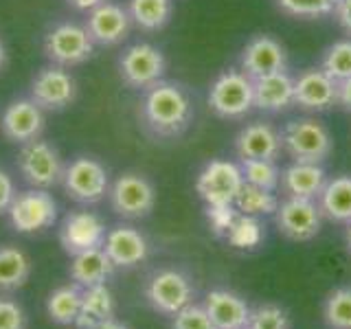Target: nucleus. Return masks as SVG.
<instances>
[{
  "mask_svg": "<svg viewBox=\"0 0 351 329\" xmlns=\"http://www.w3.org/2000/svg\"><path fill=\"white\" fill-rule=\"evenodd\" d=\"M130 20L143 31H158L171 20L173 0H130Z\"/></svg>",
  "mask_w": 351,
  "mask_h": 329,
  "instance_id": "cd10ccee",
  "label": "nucleus"
},
{
  "mask_svg": "<svg viewBox=\"0 0 351 329\" xmlns=\"http://www.w3.org/2000/svg\"><path fill=\"white\" fill-rule=\"evenodd\" d=\"M239 211L235 204H217V206H206V222L211 226L215 235H226L228 228L233 226L235 217Z\"/></svg>",
  "mask_w": 351,
  "mask_h": 329,
  "instance_id": "4c0bfd02",
  "label": "nucleus"
},
{
  "mask_svg": "<svg viewBox=\"0 0 351 329\" xmlns=\"http://www.w3.org/2000/svg\"><path fill=\"white\" fill-rule=\"evenodd\" d=\"M283 151L294 162H318L321 164L334 149L329 130L318 119H292L281 130Z\"/></svg>",
  "mask_w": 351,
  "mask_h": 329,
  "instance_id": "f03ea898",
  "label": "nucleus"
},
{
  "mask_svg": "<svg viewBox=\"0 0 351 329\" xmlns=\"http://www.w3.org/2000/svg\"><path fill=\"white\" fill-rule=\"evenodd\" d=\"M338 0H277L283 14L294 18H323L334 14Z\"/></svg>",
  "mask_w": 351,
  "mask_h": 329,
  "instance_id": "f704fd0d",
  "label": "nucleus"
},
{
  "mask_svg": "<svg viewBox=\"0 0 351 329\" xmlns=\"http://www.w3.org/2000/svg\"><path fill=\"white\" fill-rule=\"evenodd\" d=\"M323 316L329 329H351V288H338L327 296Z\"/></svg>",
  "mask_w": 351,
  "mask_h": 329,
  "instance_id": "72a5a7b5",
  "label": "nucleus"
},
{
  "mask_svg": "<svg viewBox=\"0 0 351 329\" xmlns=\"http://www.w3.org/2000/svg\"><path fill=\"white\" fill-rule=\"evenodd\" d=\"M241 173L244 182L261 189L274 191L281 184V169L277 167V160H241Z\"/></svg>",
  "mask_w": 351,
  "mask_h": 329,
  "instance_id": "473e14b6",
  "label": "nucleus"
},
{
  "mask_svg": "<svg viewBox=\"0 0 351 329\" xmlns=\"http://www.w3.org/2000/svg\"><path fill=\"white\" fill-rule=\"evenodd\" d=\"M18 169L33 189H51L62 182L64 164L60 151L51 143L36 138L22 145L18 154Z\"/></svg>",
  "mask_w": 351,
  "mask_h": 329,
  "instance_id": "0eeeda50",
  "label": "nucleus"
},
{
  "mask_svg": "<svg viewBox=\"0 0 351 329\" xmlns=\"http://www.w3.org/2000/svg\"><path fill=\"white\" fill-rule=\"evenodd\" d=\"M263 237H266V233H263V226L259 222V217L244 215V213H239L235 217L233 226H230L228 233H226L228 244L233 248H239V250L257 248L263 241Z\"/></svg>",
  "mask_w": 351,
  "mask_h": 329,
  "instance_id": "7c9ffc66",
  "label": "nucleus"
},
{
  "mask_svg": "<svg viewBox=\"0 0 351 329\" xmlns=\"http://www.w3.org/2000/svg\"><path fill=\"white\" fill-rule=\"evenodd\" d=\"M0 130L9 141L20 145L36 141L44 130V110L31 97L14 99L0 117Z\"/></svg>",
  "mask_w": 351,
  "mask_h": 329,
  "instance_id": "2eb2a0df",
  "label": "nucleus"
},
{
  "mask_svg": "<svg viewBox=\"0 0 351 329\" xmlns=\"http://www.w3.org/2000/svg\"><path fill=\"white\" fill-rule=\"evenodd\" d=\"M114 312H117V303L108 285L106 283L90 285V288L82 290V305H80V314H77L75 327L95 329L97 325L114 318Z\"/></svg>",
  "mask_w": 351,
  "mask_h": 329,
  "instance_id": "b1692460",
  "label": "nucleus"
},
{
  "mask_svg": "<svg viewBox=\"0 0 351 329\" xmlns=\"http://www.w3.org/2000/svg\"><path fill=\"white\" fill-rule=\"evenodd\" d=\"M235 151L239 160H277L283 151L281 132L263 121H255L239 130L235 136Z\"/></svg>",
  "mask_w": 351,
  "mask_h": 329,
  "instance_id": "6ab92c4d",
  "label": "nucleus"
},
{
  "mask_svg": "<svg viewBox=\"0 0 351 329\" xmlns=\"http://www.w3.org/2000/svg\"><path fill=\"white\" fill-rule=\"evenodd\" d=\"M208 106L222 119H241L255 108L252 80L241 71H224L208 88Z\"/></svg>",
  "mask_w": 351,
  "mask_h": 329,
  "instance_id": "7ed1b4c3",
  "label": "nucleus"
},
{
  "mask_svg": "<svg viewBox=\"0 0 351 329\" xmlns=\"http://www.w3.org/2000/svg\"><path fill=\"white\" fill-rule=\"evenodd\" d=\"M95 51V42L88 36L86 27L77 22H60L44 38V53L58 66L84 64Z\"/></svg>",
  "mask_w": 351,
  "mask_h": 329,
  "instance_id": "9d476101",
  "label": "nucleus"
},
{
  "mask_svg": "<svg viewBox=\"0 0 351 329\" xmlns=\"http://www.w3.org/2000/svg\"><path fill=\"white\" fill-rule=\"evenodd\" d=\"M82 290L77 283L62 285V288L53 290L47 299V312L53 323L58 325H75L77 314H80L82 305Z\"/></svg>",
  "mask_w": 351,
  "mask_h": 329,
  "instance_id": "c85d7f7f",
  "label": "nucleus"
},
{
  "mask_svg": "<svg viewBox=\"0 0 351 329\" xmlns=\"http://www.w3.org/2000/svg\"><path fill=\"white\" fill-rule=\"evenodd\" d=\"M104 250L114 268H132L147 259V239L132 226H114L106 233Z\"/></svg>",
  "mask_w": 351,
  "mask_h": 329,
  "instance_id": "aec40b11",
  "label": "nucleus"
},
{
  "mask_svg": "<svg viewBox=\"0 0 351 329\" xmlns=\"http://www.w3.org/2000/svg\"><path fill=\"white\" fill-rule=\"evenodd\" d=\"M347 246L351 250V222H347Z\"/></svg>",
  "mask_w": 351,
  "mask_h": 329,
  "instance_id": "49530a36",
  "label": "nucleus"
},
{
  "mask_svg": "<svg viewBox=\"0 0 351 329\" xmlns=\"http://www.w3.org/2000/svg\"><path fill=\"white\" fill-rule=\"evenodd\" d=\"M71 279L80 288H90V285L106 283L108 277H112L114 263L110 261L108 252L101 248H90L84 252H77L71 259Z\"/></svg>",
  "mask_w": 351,
  "mask_h": 329,
  "instance_id": "393cba45",
  "label": "nucleus"
},
{
  "mask_svg": "<svg viewBox=\"0 0 351 329\" xmlns=\"http://www.w3.org/2000/svg\"><path fill=\"white\" fill-rule=\"evenodd\" d=\"M338 106L351 112V77L345 82H338Z\"/></svg>",
  "mask_w": 351,
  "mask_h": 329,
  "instance_id": "79ce46f5",
  "label": "nucleus"
},
{
  "mask_svg": "<svg viewBox=\"0 0 351 329\" xmlns=\"http://www.w3.org/2000/svg\"><path fill=\"white\" fill-rule=\"evenodd\" d=\"M274 217H277L279 230L292 241H310L318 235L323 222L318 204L314 200H305V197H288L279 204Z\"/></svg>",
  "mask_w": 351,
  "mask_h": 329,
  "instance_id": "ddd939ff",
  "label": "nucleus"
},
{
  "mask_svg": "<svg viewBox=\"0 0 351 329\" xmlns=\"http://www.w3.org/2000/svg\"><path fill=\"white\" fill-rule=\"evenodd\" d=\"M318 208L332 222H351V175L327 180L318 195Z\"/></svg>",
  "mask_w": 351,
  "mask_h": 329,
  "instance_id": "a878e982",
  "label": "nucleus"
},
{
  "mask_svg": "<svg viewBox=\"0 0 351 329\" xmlns=\"http://www.w3.org/2000/svg\"><path fill=\"white\" fill-rule=\"evenodd\" d=\"M325 169L318 162H294L281 171V186L288 197L314 200L325 186Z\"/></svg>",
  "mask_w": 351,
  "mask_h": 329,
  "instance_id": "5701e85b",
  "label": "nucleus"
},
{
  "mask_svg": "<svg viewBox=\"0 0 351 329\" xmlns=\"http://www.w3.org/2000/svg\"><path fill=\"white\" fill-rule=\"evenodd\" d=\"M334 18L340 27H343L351 36V0H338L334 7Z\"/></svg>",
  "mask_w": 351,
  "mask_h": 329,
  "instance_id": "a19ab883",
  "label": "nucleus"
},
{
  "mask_svg": "<svg viewBox=\"0 0 351 329\" xmlns=\"http://www.w3.org/2000/svg\"><path fill=\"white\" fill-rule=\"evenodd\" d=\"M246 329H290V321L281 307L261 305L250 312Z\"/></svg>",
  "mask_w": 351,
  "mask_h": 329,
  "instance_id": "c9c22d12",
  "label": "nucleus"
},
{
  "mask_svg": "<svg viewBox=\"0 0 351 329\" xmlns=\"http://www.w3.org/2000/svg\"><path fill=\"white\" fill-rule=\"evenodd\" d=\"M252 97L261 112H281L294 106V77L288 71L257 77L252 80Z\"/></svg>",
  "mask_w": 351,
  "mask_h": 329,
  "instance_id": "412c9836",
  "label": "nucleus"
},
{
  "mask_svg": "<svg viewBox=\"0 0 351 329\" xmlns=\"http://www.w3.org/2000/svg\"><path fill=\"white\" fill-rule=\"evenodd\" d=\"M62 184L75 202L97 204L101 202L110 191L108 169L97 158L77 156L64 167Z\"/></svg>",
  "mask_w": 351,
  "mask_h": 329,
  "instance_id": "39448f33",
  "label": "nucleus"
},
{
  "mask_svg": "<svg viewBox=\"0 0 351 329\" xmlns=\"http://www.w3.org/2000/svg\"><path fill=\"white\" fill-rule=\"evenodd\" d=\"M145 125L158 136H178L193 119V101L180 84L158 82L145 90L141 103Z\"/></svg>",
  "mask_w": 351,
  "mask_h": 329,
  "instance_id": "f257e3e1",
  "label": "nucleus"
},
{
  "mask_svg": "<svg viewBox=\"0 0 351 329\" xmlns=\"http://www.w3.org/2000/svg\"><path fill=\"white\" fill-rule=\"evenodd\" d=\"M167 71V60L160 49L149 42H136L128 47L119 58V75L125 86L136 88V90H147V88L162 82V75Z\"/></svg>",
  "mask_w": 351,
  "mask_h": 329,
  "instance_id": "20e7f679",
  "label": "nucleus"
},
{
  "mask_svg": "<svg viewBox=\"0 0 351 329\" xmlns=\"http://www.w3.org/2000/svg\"><path fill=\"white\" fill-rule=\"evenodd\" d=\"M110 204L114 213H119L125 219H141L152 213L156 204V191L154 184L143 173H121L119 178L110 184Z\"/></svg>",
  "mask_w": 351,
  "mask_h": 329,
  "instance_id": "6e6552de",
  "label": "nucleus"
},
{
  "mask_svg": "<svg viewBox=\"0 0 351 329\" xmlns=\"http://www.w3.org/2000/svg\"><path fill=\"white\" fill-rule=\"evenodd\" d=\"M106 224L104 219L90 211H75L64 217L60 228V244L69 255L101 248L106 239Z\"/></svg>",
  "mask_w": 351,
  "mask_h": 329,
  "instance_id": "4468645a",
  "label": "nucleus"
},
{
  "mask_svg": "<svg viewBox=\"0 0 351 329\" xmlns=\"http://www.w3.org/2000/svg\"><path fill=\"white\" fill-rule=\"evenodd\" d=\"M0 329H27L25 310L9 299H0Z\"/></svg>",
  "mask_w": 351,
  "mask_h": 329,
  "instance_id": "58836bf2",
  "label": "nucleus"
},
{
  "mask_svg": "<svg viewBox=\"0 0 351 329\" xmlns=\"http://www.w3.org/2000/svg\"><path fill=\"white\" fill-rule=\"evenodd\" d=\"M321 69L332 77L336 84L349 80L351 77V38L338 40L325 51Z\"/></svg>",
  "mask_w": 351,
  "mask_h": 329,
  "instance_id": "2f4dec72",
  "label": "nucleus"
},
{
  "mask_svg": "<svg viewBox=\"0 0 351 329\" xmlns=\"http://www.w3.org/2000/svg\"><path fill=\"white\" fill-rule=\"evenodd\" d=\"M130 25H132V20H130L128 9H123L117 3L104 0L101 5H97L95 9L88 11V20L84 27L95 44L112 47V44H119L128 38Z\"/></svg>",
  "mask_w": 351,
  "mask_h": 329,
  "instance_id": "f3484780",
  "label": "nucleus"
},
{
  "mask_svg": "<svg viewBox=\"0 0 351 329\" xmlns=\"http://www.w3.org/2000/svg\"><path fill=\"white\" fill-rule=\"evenodd\" d=\"M95 329H130V327L123 325V323H119V321H114V318H110V321H106V323H101V325H97Z\"/></svg>",
  "mask_w": 351,
  "mask_h": 329,
  "instance_id": "c03bdc74",
  "label": "nucleus"
},
{
  "mask_svg": "<svg viewBox=\"0 0 351 329\" xmlns=\"http://www.w3.org/2000/svg\"><path fill=\"white\" fill-rule=\"evenodd\" d=\"M204 310L211 316L215 329H246L250 307L244 299L228 290H213L206 294Z\"/></svg>",
  "mask_w": 351,
  "mask_h": 329,
  "instance_id": "4be33fe9",
  "label": "nucleus"
},
{
  "mask_svg": "<svg viewBox=\"0 0 351 329\" xmlns=\"http://www.w3.org/2000/svg\"><path fill=\"white\" fill-rule=\"evenodd\" d=\"M235 208L239 213L244 215H272L277 213L279 208V200L274 191H268V189H261V186H252V184H246L241 186V191L237 193L235 197Z\"/></svg>",
  "mask_w": 351,
  "mask_h": 329,
  "instance_id": "c756f323",
  "label": "nucleus"
},
{
  "mask_svg": "<svg viewBox=\"0 0 351 329\" xmlns=\"http://www.w3.org/2000/svg\"><path fill=\"white\" fill-rule=\"evenodd\" d=\"M69 5H73L75 9H80V11H90L95 9L97 5H101L104 0H66Z\"/></svg>",
  "mask_w": 351,
  "mask_h": 329,
  "instance_id": "37998d69",
  "label": "nucleus"
},
{
  "mask_svg": "<svg viewBox=\"0 0 351 329\" xmlns=\"http://www.w3.org/2000/svg\"><path fill=\"white\" fill-rule=\"evenodd\" d=\"M244 186V173L237 162L230 160H211L197 173L195 191L206 206L235 204V197Z\"/></svg>",
  "mask_w": 351,
  "mask_h": 329,
  "instance_id": "1a4fd4ad",
  "label": "nucleus"
},
{
  "mask_svg": "<svg viewBox=\"0 0 351 329\" xmlns=\"http://www.w3.org/2000/svg\"><path fill=\"white\" fill-rule=\"evenodd\" d=\"M285 66H288V53H285L279 40L270 36L252 38L239 58V71L246 73L250 80L285 71Z\"/></svg>",
  "mask_w": 351,
  "mask_h": 329,
  "instance_id": "a211bd4d",
  "label": "nucleus"
},
{
  "mask_svg": "<svg viewBox=\"0 0 351 329\" xmlns=\"http://www.w3.org/2000/svg\"><path fill=\"white\" fill-rule=\"evenodd\" d=\"M31 277V259L16 246H0V292L22 288Z\"/></svg>",
  "mask_w": 351,
  "mask_h": 329,
  "instance_id": "bb28decb",
  "label": "nucleus"
},
{
  "mask_svg": "<svg viewBox=\"0 0 351 329\" xmlns=\"http://www.w3.org/2000/svg\"><path fill=\"white\" fill-rule=\"evenodd\" d=\"M5 66H7V49H5L3 40H0V71H3Z\"/></svg>",
  "mask_w": 351,
  "mask_h": 329,
  "instance_id": "a18cd8bd",
  "label": "nucleus"
},
{
  "mask_svg": "<svg viewBox=\"0 0 351 329\" xmlns=\"http://www.w3.org/2000/svg\"><path fill=\"white\" fill-rule=\"evenodd\" d=\"M77 97V82L64 66H47L31 80V99L42 110H58L69 108Z\"/></svg>",
  "mask_w": 351,
  "mask_h": 329,
  "instance_id": "9b49d317",
  "label": "nucleus"
},
{
  "mask_svg": "<svg viewBox=\"0 0 351 329\" xmlns=\"http://www.w3.org/2000/svg\"><path fill=\"white\" fill-rule=\"evenodd\" d=\"M16 197V184H14V178L5 171L0 169V213H7L11 202H14Z\"/></svg>",
  "mask_w": 351,
  "mask_h": 329,
  "instance_id": "ea45409f",
  "label": "nucleus"
},
{
  "mask_svg": "<svg viewBox=\"0 0 351 329\" xmlns=\"http://www.w3.org/2000/svg\"><path fill=\"white\" fill-rule=\"evenodd\" d=\"M338 103V84L323 69H307L294 77V106L325 112Z\"/></svg>",
  "mask_w": 351,
  "mask_h": 329,
  "instance_id": "dca6fc26",
  "label": "nucleus"
},
{
  "mask_svg": "<svg viewBox=\"0 0 351 329\" xmlns=\"http://www.w3.org/2000/svg\"><path fill=\"white\" fill-rule=\"evenodd\" d=\"M145 296L149 305L165 316H176L193 299L189 279L178 270H160L147 281Z\"/></svg>",
  "mask_w": 351,
  "mask_h": 329,
  "instance_id": "f8f14e48",
  "label": "nucleus"
},
{
  "mask_svg": "<svg viewBox=\"0 0 351 329\" xmlns=\"http://www.w3.org/2000/svg\"><path fill=\"white\" fill-rule=\"evenodd\" d=\"M171 329H215L211 316L206 314L204 305L189 303L173 316Z\"/></svg>",
  "mask_w": 351,
  "mask_h": 329,
  "instance_id": "e433bc0d",
  "label": "nucleus"
},
{
  "mask_svg": "<svg viewBox=\"0 0 351 329\" xmlns=\"http://www.w3.org/2000/svg\"><path fill=\"white\" fill-rule=\"evenodd\" d=\"M9 224L16 233L33 235L47 230L58 219V202L47 189H29L25 193H16L9 206Z\"/></svg>",
  "mask_w": 351,
  "mask_h": 329,
  "instance_id": "423d86ee",
  "label": "nucleus"
}]
</instances>
